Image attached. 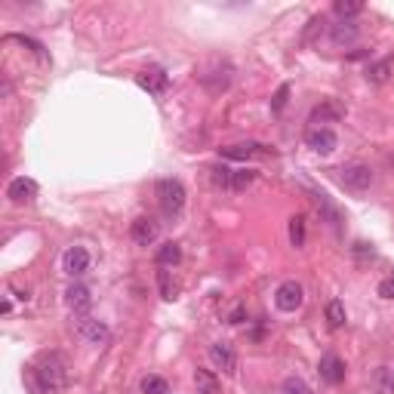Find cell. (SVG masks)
<instances>
[{
	"label": "cell",
	"mask_w": 394,
	"mask_h": 394,
	"mask_svg": "<svg viewBox=\"0 0 394 394\" xmlns=\"http://www.w3.org/2000/svg\"><path fill=\"white\" fill-rule=\"evenodd\" d=\"M28 385L34 394H59L68 385V364L59 351H43L28 367Z\"/></svg>",
	"instance_id": "6da1fadb"
},
{
	"label": "cell",
	"mask_w": 394,
	"mask_h": 394,
	"mask_svg": "<svg viewBox=\"0 0 394 394\" xmlns=\"http://www.w3.org/2000/svg\"><path fill=\"white\" fill-rule=\"evenodd\" d=\"M154 197L157 203H161L163 216H179L182 209H185V185H182L179 179H157L154 185Z\"/></svg>",
	"instance_id": "7a4b0ae2"
},
{
	"label": "cell",
	"mask_w": 394,
	"mask_h": 394,
	"mask_svg": "<svg viewBox=\"0 0 394 394\" xmlns=\"http://www.w3.org/2000/svg\"><path fill=\"white\" fill-rule=\"evenodd\" d=\"M231 74H234V68L228 65V62L213 59L207 68H200V71H197V80H200V86L207 93L219 96V93H225L228 86H231Z\"/></svg>",
	"instance_id": "3957f363"
},
{
	"label": "cell",
	"mask_w": 394,
	"mask_h": 394,
	"mask_svg": "<svg viewBox=\"0 0 394 394\" xmlns=\"http://www.w3.org/2000/svg\"><path fill=\"white\" fill-rule=\"evenodd\" d=\"M339 182L348 192H367L373 185V170L367 163H345L339 170Z\"/></svg>",
	"instance_id": "277c9868"
},
{
	"label": "cell",
	"mask_w": 394,
	"mask_h": 394,
	"mask_svg": "<svg viewBox=\"0 0 394 394\" xmlns=\"http://www.w3.org/2000/svg\"><path fill=\"white\" fill-rule=\"evenodd\" d=\"M93 265V256L86 246H68L65 253H62V271H65L68 277H84L86 271H90Z\"/></svg>",
	"instance_id": "5b68a950"
},
{
	"label": "cell",
	"mask_w": 394,
	"mask_h": 394,
	"mask_svg": "<svg viewBox=\"0 0 394 394\" xmlns=\"http://www.w3.org/2000/svg\"><path fill=\"white\" fill-rule=\"evenodd\" d=\"M305 145L317 154H333L336 145H339V136H336L329 126H308L305 130Z\"/></svg>",
	"instance_id": "8992f818"
},
{
	"label": "cell",
	"mask_w": 394,
	"mask_h": 394,
	"mask_svg": "<svg viewBox=\"0 0 394 394\" xmlns=\"http://www.w3.org/2000/svg\"><path fill=\"white\" fill-rule=\"evenodd\" d=\"M78 336L90 345H108L111 342V329H108L105 321H96V317H80L78 321Z\"/></svg>",
	"instance_id": "52a82bcc"
},
{
	"label": "cell",
	"mask_w": 394,
	"mask_h": 394,
	"mask_svg": "<svg viewBox=\"0 0 394 394\" xmlns=\"http://www.w3.org/2000/svg\"><path fill=\"white\" fill-rule=\"evenodd\" d=\"M305 302V290L299 281H283L281 287L275 290V305L281 311H299Z\"/></svg>",
	"instance_id": "ba28073f"
},
{
	"label": "cell",
	"mask_w": 394,
	"mask_h": 394,
	"mask_svg": "<svg viewBox=\"0 0 394 394\" xmlns=\"http://www.w3.org/2000/svg\"><path fill=\"white\" fill-rule=\"evenodd\" d=\"M136 84L142 86V90H148L151 96H163L167 86H170V74L163 71L161 65H151V68H145V71L136 74Z\"/></svg>",
	"instance_id": "9c48e42d"
},
{
	"label": "cell",
	"mask_w": 394,
	"mask_h": 394,
	"mask_svg": "<svg viewBox=\"0 0 394 394\" xmlns=\"http://www.w3.org/2000/svg\"><path fill=\"white\" fill-rule=\"evenodd\" d=\"M157 234H161V225H157L151 216H139V219H132L130 225V237L136 246H151L157 240Z\"/></svg>",
	"instance_id": "30bf717a"
},
{
	"label": "cell",
	"mask_w": 394,
	"mask_h": 394,
	"mask_svg": "<svg viewBox=\"0 0 394 394\" xmlns=\"http://www.w3.org/2000/svg\"><path fill=\"white\" fill-rule=\"evenodd\" d=\"M209 360H213V367L222 370L225 376L237 373V354H234V348L228 345V342H213V345H209Z\"/></svg>",
	"instance_id": "8fae6325"
},
{
	"label": "cell",
	"mask_w": 394,
	"mask_h": 394,
	"mask_svg": "<svg viewBox=\"0 0 394 394\" xmlns=\"http://www.w3.org/2000/svg\"><path fill=\"white\" fill-rule=\"evenodd\" d=\"M6 197H10V203H16V207H22V203H34L37 182L28 179V176H16V179L6 185Z\"/></svg>",
	"instance_id": "7c38bea8"
},
{
	"label": "cell",
	"mask_w": 394,
	"mask_h": 394,
	"mask_svg": "<svg viewBox=\"0 0 394 394\" xmlns=\"http://www.w3.org/2000/svg\"><path fill=\"white\" fill-rule=\"evenodd\" d=\"M265 154H268V148L259 142H237V145L219 148V157H225V161H253V157H265Z\"/></svg>",
	"instance_id": "4fadbf2b"
},
{
	"label": "cell",
	"mask_w": 394,
	"mask_h": 394,
	"mask_svg": "<svg viewBox=\"0 0 394 394\" xmlns=\"http://www.w3.org/2000/svg\"><path fill=\"white\" fill-rule=\"evenodd\" d=\"M317 373H321V379L327 385H339V382H345V360L339 354H323Z\"/></svg>",
	"instance_id": "5bb4252c"
},
{
	"label": "cell",
	"mask_w": 394,
	"mask_h": 394,
	"mask_svg": "<svg viewBox=\"0 0 394 394\" xmlns=\"http://www.w3.org/2000/svg\"><path fill=\"white\" fill-rule=\"evenodd\" d=\"M65 305L74 311V314H86L93 305V290L86 283H71L65 290Z\"/></svg>",
	"instance_id": "9a60e30c"
},
{
	"label": "cell",
	"mask_w": 394,
	"mask_h": 394,
	"mask_svg": "<svg viewBox=\"0 0 394 394\" xmlns=\"http://www.w3.org/2000/svg\"><path fill=\"white\" fill-rule=\"evenodd\" d=\"M194 389L197 394H219V376L213 370H194Z\"/></svg>",
	"instance_id": "2e32d148"
},
{
	"label": "cell",
	"mask_w": 394,
	"mask_h": 394,
	"mask_svg": "<svg viewBox=\"0 0 394 394\" xmlns=\"http://www.w3.org/2000/svg\"><path fill=\"white\" fill-rule=\"evenodd\" d=\"M154 262L157 265H179L182 262V246L173 244V240L161 244V246H157V253H154Z\"/></svg>",
	"instance_id": "e0dca14e"
},
{
	"label": "cell",
	"mask_w": 394,
	"mask_h": 394,
	"mask_svg": "<svg viewBox=\"0 0 394 394\" xmlns=\"http://www.w3.org/2000/svg\"><path fill=\"white\" fill-rule=\"evenodd\" d=\"M329 37H333L336 47H345V43H354V40H358V25H351V22H339V25H333V28H329Z\"/></svg>",
	"instance_id": "ac0fdd59"
},
{
	"label": "cell",
	"mask_w": 394,
	"mask_h": 394,
	"mask_svg": "<svg viewBox=\"0 0 394 394\" xmlns=\"http://www.w3.org/2000/svg\"><path fill=\"white\" fill-rule=\"evenodd\" d=\"M391 74H394V59H382L367 68V80H370V84H385Z\"/></svg>",
	"instance_id": "d6986e66"
},
{
	"label": "cell",
	"mask_w": 394,
	"mask_h": 394,
	"mask_svg": "<svg viewBox=\"0 0 394 394\" xmlns=\"http://www.w3.org/2000/svg\"><path fill=\"white\" fill-rule=\"evenodd\" d=\"M314 203H317V209H321V213H323V219H327L329 225H333L336 231H339V222H342V216H339V209H336L333 203H329V197L323 194V192H317V194H314Z\"/></svg>",
	"instance_id": "ffe728a7"
},
{
	"label": "cell",
	"mask_w": 394,
	"mask_h": 394,
	"mask_svg": "<svg viewBox=\"0 0 394 394\" xmlns=\"http://www.w3.org/2000/svg\"><path fill=\"white\" fill-rule=\"evenodd\" d=\"M139 389H142V394H170V382L163 376H145L142 382H139Z\"/></svg>",
	"instance_id": "44dd1931"
},
{
	"label": "cell",
	"mask_w": 394,
	"mask_h": 394,
	"mask_svg": "<svg viewBox=\"0 0 394 394\" xmlns=\"http://www.w3.org/2000/svg\"><path fill=\"white\" fill-rule=\"evenodd\" d=\"M253 182H256V173L253 170H234L231 173V185H228V192H244V188H250Z\"/></svg>",
	"instance_id": "7402d4cb"
},
{
	"label": "cell",
	"mask_w": 394,
	"mask_h": 394,
	"mask_svg": "<svg viewBox=\"0 0 394 394\" xmlns=\"http://www.w3.org/2000/svg\"><path fill=\"white\" fill-rule=\"evenodd\" d=\"M327 323L333 329L345 327V305L339 302V299H333V302H327Z\"/></svg>",
	"instance_id": "603a6c76"
},
{
	"label": "cell",
	"mask_w": 394,
	"mask_h": 394,
	"mask_svg": "<svg viewBox=\"0 0 394 394\" xmlns=\"http://www.w3.org/2000/svg\"><path fill=\"white\" fill-rule=\"evenodd\" d=\"M333 12L342 19V22H348L351 16L364 12V3H354V0H336V3H333Z\"/></svg>",
	"instance_id": "cb8c5ba5"
},
{
	"label": "cell",
	"mask_w": 394,
	"mask_h": 394,
	"mask_svg": "<svg viewBox=\"0 0 394 394\" xmlns=\"http://www.w3.org/2000/svg\"><path fill=\"white\" fill-rule=\"evenodd\" d=\"M277 394H314V391H311V385L305 382V379H299V376H290L287 382L281 385V391H277Z\"/></svg>",
	"instance_id": "d4e9b609"
},
{
	"label": "cell",
	"mask_w": 394,
	"mask_h": 394,
	"mask_svg": "<svg viewBox=\"0 0 394 394\" xmlns=\"http://www.w3.org/2000/svg\"><path fill=\"white\" fill-rule=\"evenodd\" d=\"M290 240H293V246H305V216L290 219Z\"/></svg>",
	"instance_id": "484cf974"
},
{
	"label": "cell",
	"mask_w": 394,
	"mask_h": 394,
	"mask_svg": "<svg viewBox=\"0 0 394 394\" xmlns=\"http://www.w3.org/2000/svg\"><path fill=\"white\" fill-rule=\"evenodd\" d=\"M157 283H161L163 299H176V287L170 283V271H161V275H157Z\"/></svg>",
	"instance_id": "4316f807"
},
{
	"label": "cell",
	"mask_w": 394,
	"mask_h": 394,
	"mask_svg": "<svg viewBox=\"0 0 394 394\" xmlns=\"http://www.w3.org/2000/svg\"><path fill=\"white\" fill-rule=\"evenodd\" d=\"M287 96H290V84H283L281 90L275 93V99H271V108H275V111H283V105H287Z\"/></svg>",
	"instance_id": "83f0119b"
},
{
	"label": "cell",
	"mask_w": 394,
	"mask_h": 394,
	"mask_svg": "<svg viewBox=\"0 0 394 394\" xmlns=\"http://www.w3.org/2000/svg\"><path fill=\"white\" fill-rule=\"evenodd\" d=\"M354 256L358 259H367V256H376V250H373V244H364V240H358V244H354Z\"/></svg>",
	"instance_id": "f1b7e54d"
},
{
	"label": "cell",
	"mask_w": 394,
	"mask_h": 394,
	"mask_svg": "<svg viewBox=\"0 0 394 394\" xmlns=\"http://www.w3.org/2000/svg\"><path fill=\"white\" fill-rule=\"evenodd\" d=\"M379 296H382V299H394V277H385V281L379 283Z\"/></svg>",
	"instance_id": "f546056e"
},
{
	"label": "cell",
	"mask_w": 394,
	"mask_h": 394,
	"mask_svg": "<svg viewBox=\"0 0 394 394\" xmlns=\"http://www.w3.org/2000/svg\"><path fill=\"white\" fill-rule=\"evenodd\" d=\"M244 317H246V308L240 305V308H234V311H231V321H228V323H244Z\"/></svg>",
	"instance_id": "4dcf8cb0"
},
{
	"label": "cell",
	"mask_w": 394,
	"mask_h": 394,
	"mask_svg": "<svg viewBox=\"0 0 394 394\" xmlns=\"http://www.w3.org/2000/svg\"><path fill=\"white\" fill-rule=\"evenodd\" d=\"M10 311H12V299L6 296V299H3V314H10Z\"/></svg>",
	"instance_id": "1f68e13d"
},
{
	"label": "cell",
	"mask_w": 394,
	"mask_h": 394,
	"mask_svg": "<svg viewBox=\"0 0 394 394\" xmlns=\"http://www.w3.org/2000/svg\"><path fill=\"white\" fill-rule=\"evenodd\" d=\"M391 385H394V370H391Z\"/></svg>",
	"instance_id": "d6a6232c"
}]
</instances>
